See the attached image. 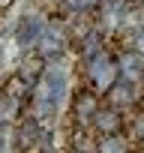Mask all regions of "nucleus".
Returning a JSON list of instances; mask_svg holds the SVG:
<instances>
[{
	"instance_id": "f03ea898",
	"label": "nucleus",
	"mask_w": 144,
	"mask_h": 153,
	"mask_svg": "<svg viewBox=\"0 0 144 153\" xmlns=\"http://www.w3.org/2000/svg\"><path fill=\"white\" fill-rule=\"evenodd\" d=\"M117 69H120V78L138 84L141 75H144V57H141L135 48H129V51H123V54L117 57Z\"/></svg>"
},
{
	"instance_id": "9b49d317",
	"label": "nucleus",
	"mask_w": 144,
	"mask_h": 153,
	"mask_svg": "<svg viewBox=\"0 0 144 153\" xmlns=\"http://www.w3.org/2000/svg\"><path fill=\"white\" fill-rule=\"evenodd\" d=\"M9 3H12V0H0V6H9Z\"/></svg>"
},
{
	"instance_id": "f8f14e48",
	"label": "nucleus",
	"mask_w": 144,
	"mask_h": 153,
	"mask_svg": "<svg viewBox=\"0 0 144 153\" xmlns=\"http://www.w3.org/2000/svg\"><path fill=\"white\" fill-rule=\"evenodd\" d=\"M141 84H144V75H141Z\"/></svg>"
},
{
	"instance_id": "423d86ee",
	"label": "nucleus",
	"mask_w": 144,
	"mask_h": 153,
	"mask_svg": "<svg viewBox=\"0 0 144 153\" xmlns=\"http://www.w3.org/2000/svg\"><path fill=\"white\" fill-rule=\"evenodd\" d=\"M96 150H102V153H123V150H129V144H126L117 132H111V135H105V138L96 144Z\"/></svg>"
},
{
	"instance_id": "f257e3e1",
	"label": "nucleus",
	"mask_w": 144,
	"mask_h": 153,
	"mask_svg": "<svg viewBox=\"0 0 144 153\" xmlns=\"http://www.w3.org/2000/svg\"><path fill=\"white\" fill-rule=\"evenodd\" d=\"M90 75H93V81H96V90H108L117 78H120V69H117V60H111L108 54H96L90 57Z\"/></svg>"
},
{
	"instance_id": "0eeeda50",
	"label": "nucleus",
	"mask_w": 144,
	"mask_h": 153,
	"mask_svg": "<svg viewBox=\"0 0 144 153\" xmlns=\"http://www.w3.org/2000/svg\"><path fill=\"white\" fill-rule=\"evenodd\" d=\"M12 114H15V96L3 93V96H0V123H9Z\"/></svg>"
},
{
	"instance_id": "9d476101",
	"label": "nucleus",
	"mask_w": 144,
	"mask_h": 153,
	"mask_svg": "<svg viewBox=\"0 0 144 153\" xmlns=\"http://www.w3.org/2000/svg\"><path fill=\"white\" fill-rule=\"evenodd\" d=\"M135 51L144 57V33H138V39H135Z\"/></svg>"
},
{
	"instance_id": "39448f33",
	"label": "nucleus",
	"mask_w": 144,
	"mask_h": 153,
	"mask_svg": "<svg viewBox=\"0 0 144 153\" xmlns=\"http://www.w3.org/2000/svg\"><path fill=\"white\" fill-rule=\"evenodd\" d=\"M93 126L102 132V135H111V132H120V126H123V117H120V108H99L96 114H93Z\"/></svg>"
},
{
	"instance_id": "20e7f679",
	"label": "nucleus",
	"mask_w": 144,
	"mask_h": 153,
	"mask_svg": "<svg viewBox=\"0 0 144 153\" xmlns=\"http://www.w3.org/2000/svg\"><path fill=\"white\" fill-rule=\"evenodd\" d=\"M96 111H99V99H96V93H78L75 99H72V114H75L78 123H90Z\"/></svg>"
},
{
	"instance_id": "6e6552de",
	"label": "nucleus",
	"mask_w": 144,
	"mask_h": 153,
	"mask_svg": "<svg viewBox=\"0 0 144 153\" xmlns=\"http://www.w3.org/2000/svg\"><path fill=\"white\" fill-rule=\"evenodd\" d=\"M66 6H69V9H75V12H84V9L99 6V0H66Z\"/></svg>"
},
{
	"instance_id": "1a4fd4ad",
	"label": "nucleus",
	"mask_w": 144,
	"mask_h": 153,
	"mask_svg": "<svg viewBox=\"0 0 144 153\" xmlns=\"http://www.w3.org/2000/svg\"><path fill=\"white\" fill-rule=\"evenodd\" d=\"M132 129H135V135L144 141V111H141V114H135V120H132Z\"/></svg>"
},
{
	"instance_id": "7ed1b4c3",
	"label": "nucleus",
	"mask_w": 144,
	"mask_h": 153,
	"mask_svg": "<svg viewBox=\"0 0 144 153\" xmlns=\"http://www.w3.org/2000/svg\"><path fill=\"white\" fill-rule=\"evenodd\" d=\"M105 93H108V105H114V108H120V111L129 108V105H135V99H138V96H135V84L126 81V78H117Z\"/></svg>"
}]
</instances>
